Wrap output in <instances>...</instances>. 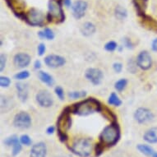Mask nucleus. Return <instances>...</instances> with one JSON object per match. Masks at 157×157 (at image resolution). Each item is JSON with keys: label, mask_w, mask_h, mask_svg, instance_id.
Returning <instances> with one entry per match:
<instances>
[{"label": "nucleus", "mask_w": 157, "mask_h": 157, "mask_svg": "<svg viewBox=\"0 0 157 157\" xmlns=\"http://www.w3.org/2000/svg\"><path fill=\"white\" fill-rule=\"evenodd\" d=\"M38 77L40 81L43 82L44 84L47 86H53L54 84V77H52L51 75L48 73L47 72L44 71H41L40 70L38 71Z\"/></svg>", "instance_id": "20"}, {"label": "nucleus", "mask_w": 157, "mask_h": 157, "mask_svg": "<svg viewBox=\"0 0 157 157\" xmlns=\"http://www.w3.org/2000/svg\"><path fill=\"white\" fill-rule=\"evenodd\" d=\"M100 113L102 114L104 118H105L106 119H108L109 121H110L111 123L113 122H117V116L115 115V113H113V111L109 109V108L105 107V106H103L102 107V109Z\"/></svg>", "instance_id": "24"}, {"label": "nucleus", "mask_w": 157, "mask_h": 157, "mask_svg": "<svg viewBox=\"0 0 157 157\" xmlns=\"http://www.w3.org/2000/svg\"><path fill=\"white\" fill-rule=\"evenodd\" d=\"M128 83V81L126 78H120L119 80L115 82L114 83V89H115L118 92H122L123 90H125Z\"/></svg>", "instance_id": "29"}, {"label": "nucleus", "mask_w": 157, "mask_h": 157, "mask_svg": "<svg viewBox=\"0 0 157 157\" xmlns=\"http://www.w3.org/2000/svg\"><path fill=\"white\" fill-rule=\"evenodd\" d=\"M13 126L19 129H27L31 126V117L26 111H21L14 116Z\"/></svg>", "instance_id": "7"}, {"label": "nucleus", "mask_w": 157, "mask_h": 157, "mask_svg": "<svg viewBox=\"0 0 157 157\" xmlns=\"http://www.w3.org/2000/svg\"><path fill=\"white\" fill-rule=\"evenodd\" d=\"M87 95V92L86 90H75V91H70L67 94V96L72 100H77V99H84Z\"/></svg>", "instance_id": "28"}, {"label": "nucleus", "mask_w": 157, "mask_h": 157, "mask_svg": "<svg viewBox=\"0 0 157 157\" xmlns=\"http://www.w3.org/2000/svg\"><path fill=\"white\" fill-rule=\"evenodd\" d=\"M44 63L49 68L55 69L64 66L66 63V59L64 57L60 56L58 54H49L44 57Z\"/></svg>", "instance_id": "12"}, {"label": "nucleus", "mask_w": 157, "mask_h": 157, "mask_svg": "<svg viewBox=\"0 0 157 157\" xmlns=\"http://www.w3.org/2000/svg\"><path fill=\"white\" fill-rule=\"evenodd\" d=\"M102 107L103 105L97 99L90 97L72 105V106H70V109L73 114L81 117H86L95 113H100L102 109Z\"/></svg>", "instance_id": "1"}, {"label": "nucleus", "mask_w": 157, "mask_h": 157, "mask_svg": "<svg viewBox=\"0 0 157 157\" xmlns=\"http://www.w3.org/2000/svg\"><path fill=\"white\" fill-rule=\"evenodd\" d=\"M143 139L145 142L150 144L157 143V126L147 130L143 135Z\"/></svg>", "instance_id": "19"}, {"label": "nucleus", "mask_w": 157, "mask_h": 157, "mask_svg": "<svg viewBox=\"0 0 157 157\" xmlns=\"http://www.w3.org/2000/svg\"><path fill=\"white\" fill-rule=\"evenodd\" d=\"M137 67L143 71H147L152 67L153 60L152 57L147 50H142L137 54L136 59Z\"/></svg>", "instance_id": "9"}, {"label": "nucleus", "mask_w": 157, "mask_h": 157, "mask_svg": "<svg viewBox=\"0 0 157 157\" xmlns=\"http://www.w3.org/2000/svg\"><path fill=\"white\" fill-rule=\"evenodd\" d=\"M95 31H96V27L92 22H90V21L85 22L80 29L82 35L83 36H86V37H89V36L94 35Z\"/></svg>", "instance_id": "21"}, {"label": "nucleus", "mask_w": 157, "mask_h": 157, "mask_svg": "<svg viewBox=\"0 0 157 157\" xmlns=\"http://www.w3.org/2000/svg\"><path fill=\"white\" fill-rule=\"evenodd\" d=\"M22 20H24L26 23L31 26L41 27L44 26L45 17L43 12L37 8H32L26 12Z\"/></svg>", "instance_id": "6"}, {"label": "nucleus", "mask_w": 157, "mask_h": 157, "mask_svg": "<svg viewBox=\"0 0 157 157\" xmlns=\"http://www.w3.org/2000/svg\"><path fill=\"white\" fill-rule=\"evenodd\" d=\"M30 72L27 71V70H22L21 72H18L17 73H16L14 75V79L17 81H19V82H21V81L26 80L27 78H29L30 77Z\"/></svg>", "instance_id": "31"}, {"label": "nucleus", "mask_w": 157, "mask_h": 157, "mask_svg": "<svg viewBox=\"0 0 157 157\" xmlns=\"http://www.w3.org/2000/svg\"><path fill=\"white\" fill-rule=\"evenodd\" d=\"M88 3L84 0H77L72 3V13L75 19L80 20L85 16L86 12L87 10Z\"/></svg>", "instance_id": "14"}, {"label": "nucleus", "mask_w": 157, "mask_h": 157, "mask_svg": "<svg viewBox=\"0 0 157 157\" xmlns=\"http://www.w3.org/2000/svg\"><path fill=\"white\" fill-rule=\"evenodd\" d=\"M108 104L109 105L119 107V106L122 105L123 101L115 92H112L108 98Z\"/></svg>", "instance_id": "27"}, {"label": "nucleus", "mask_w": 157, "mask_h": 157, "mask_svg": "<svg viewBox=\"0 0 157 157\" xmlns=\"http://www.w3.org/2000/svg\"><path fill=\"white\" fill-rule=\"evenodd\" d=\"M38 36L39 38L41 39V40H53L55 38V34L49 27H45L44 30L40 31L38 32Z\"/></svg>", "instance_id": "23"}, {"label": "nucleus", "mask_w": 157, "mask_h": 157, "mask_svg": "<svg viewBox=\"0 0 157 157\" xmlns=\"http://www.w3.org/2000/svg\"><path fill=\"white\" fill-rule=\"evenodd\" d=\"M47 147L44 142H40L33 145L30 151V157H46Z\"/></svg>", "instance_id": "18"}, {"label": "nucleus", "mask_w": 157, "mask_h": 157, "mask_svg": "<svg viewBox=\"0 0 157 157\" xmlns=\"http://www.w3.org/2000/svg\"><path fill=\"white\" fill-rule=\"evenodd\" d=\"M137 150L139 151L142 154L145 155H147V156H151L153 157L155 154V152L153 149H152L151 147L148 146V145L146 144H138L137 145V147H136Z\"/></svg>", "instance_id": "25"}, {"label": "nucleus", "mask_w": 157, "mask_h": 157, "mask_svg": "<svg viewBox=\"0 0 157 157\" xmlns=\"http://www.w3.org/2000/svg\"><path fill=\"white\" fill-rule=\"evenodd\" d=\"M63 0H49L48 3L47 20L49 22L62 23L65 20V15L62 8Z\"/></svg>", "instance_id": "3"}, {"label": "nucleus", "mask_w": 157, "mask_h": 157, "mask_svg": "<svg viewBox=\"0 0 157 157\" xmlns=\"http://www.w3.org/2000/svg\"><path fill=\"white\" fill-rule=\"evenodd\" d=\"M120 128L117 122H113L109 125L104 128L100 134V142L105 147H113L120 139Z\"/></svg>", "instance_id": "2"}, {"label": "nucleus", "mask_w": 157, "mask_h": 157, "mask_svg": "<svg viewBox=\"0 0 157 157\" xmlns=\"http://www.w3.org/2000/svg\"><path fill=\"white\" fill-rule=\"evenodd\" d=\"M8 7L12 9L13 13L17 17L23 19L26 9V3L23 0H5Z\"/></svg>", "instance_id": "13"}, {"label": "nucleus", "mask_w": 157, "mask_h": 157, "mask_svg": "<svg viewBox=\"0 0 157 157\" xmlns=\"http://www.w3.org/2000/svg\"><path fill=\"white\" fill-rule=\"evenodd\" d=\"M54 92H55V95H57V97L59 98L60 101H63L64 100V90L63 89L62 86H55V88H54Z\"/></svg>", "instance_id": "34"}, {"label": "nucleus", "mask_w": 157, "mask_h": 157, "mask_svg": "<svg viewBox=\"0 0 157 157\" xmlns=\"http://www.w3.org/2000/svg\"><path fill=\"white\" fill-rule=\"evenodd\" d=\"M20 142L22 145H25L26 147L31 146L32 143V140L31 139V137L27 135V134H23L20 136Z\"/></svg>", "instance_id": "35"}, {"label": "nucleus", "mask_w": 157, "mask_h": 157, "mask_svg": "<svg viewBox=\"0 0 157 157\" xmlns=\"http://www.w3.org/2000/svg\"><path fill=\"white\" fill-rule=\"evenodd\" d=\"M123 43H124V47H126L127 49H132L134 48V44L132 42L131 39L128 38V37H125V38L123 39Z\"/></svg>", "instance_id": "40"}, {"label": "nucleus", "mask_w": 157, "mask_h": 157, "mask_svg": "<svg viewBox=\"0 0 157 157\" xmlns=\"http://www.w3.org/2000/svg\"><path fill=\"white\" fill-rule=\"evenodd\" d=\"M55 132V127L54 126H49L46 129V133L49 134V135H51Z\"/></svg>", "instance_id": "44"}, {"label": "nucleus", "mask_w": 157, "mask_h": 157, "mask_svg": "<svg viewBox=\"0 0 157 157\" xmlns=\"http://www.w3.org/2000/svg\"><path fill=\"white\" fill-rule=\"evenodd\" d=\"M105 148H106L101 142H98L97 144L95 145V156H100L105 151Z\"/></svg>", "instance_id": "37"}, {"label": "nucleus", "mask_w": 157, "mask_h": 157, "mask_svg": "<svg viewBox=\"0 0 157 157\" xmlns=\"http://www.w3.org/2000/svg\"><path fill=\"white\" fill-rule=\"evenodd\" d=\"M153 157H157V153H155V155Z\"/></svg>", "instance_id": "46"}, {"label": "nucleus", "mask_w": 157, "mask_h": 157, "mask_svg": "<svg viewBox=\"0 0 157 157\" xmlns=\"http://www.w3.org/2000/svg\"><path fill=\"white\" fill-rule=\"evenodd\" d=\"M154 113L146 107H139L134 112L133 118L139 124H147L154 119Z\"/></svg>", "instance_id": "8"}, {"label": "nucleus", "mask_w": 157, "mask_h": 157, "mask_svg": "<svg viewBox=\"0 0 157 157\" xmlns=\"http://www.w3.org/2000/svg\"><path fill=\"white\" fill-rule=\"evenodd\" d=\"M133 1L134 7L136 8L137 15L140 17H143L147 9V3H148V0H132Z\"/></svg>", "instance_id": "22"}, {"label": "nucleus", "mask_w": 157, "mask_h": 157, "mask_svg": "<svg viewBox=\"0 0 157 157\" xmlns=\"http://www.w3.org/2000/svg\"><path fill=\"white\" fill-rule=\"evenodd\" d=\"M85 77L92 85L99 86L102 82L104 73L102 70L97 67H89L86 70Z\"/></svg>", "instance_id": "11"}, {"label": "nucleus", "mask_w": 157, "mask_h": 157, "mask_svg": "<svg viewBox=\"0 0 157 157\" xmlns=\"http://www.w3.org/2000/svg\"><path fill=\"white\" fill-rule=\"evenodd\" d=\"M123 68H124V66H123V63H119V62L113 63V69L116 73H120V72H122Z\"/></svg>", "instance_id": "41"}, {"label": "nucleus", "mask_w": 157, "mask_h": 157, "mask_svg": "<svg viewBox=\"0 0 157 157\" xmlns=\"http://www.w3.org/2000/svg\"><path fill=\"white\" fill-rule=\"evenodd\" d=\"M7 63V56L4 54H1L0 55V71L3 72L6 67Z\"/></svg>", "instance_id": "39"}, {"label": "nucleus", "mask_w": 157, "mask_h": 157, "mask_svg": "<svg viewBox=\"0 0 157 157\" xmlns=\"http://www.w3.org/2000/svg\"><path fill=\"white\" fill-rule=\"evenodd\" d=\"M114 14H115V17L117 19L119 20H124L128 16V12L124 7L122 6H117L115 8V10H114Z\"/></svg>", "instance_id": "30"}, {"label": "nucleus", "mask_w": 157, "mask_h": 157, "mask_svg": "<svg viewBox=\"0 0 157 157\" xmlns=\"http://www.w3.org/2000/svg\"><path fill=\"white\" fill-rule=\"evenodd\" d=\"M12 81L10 77H6V76H1L0 77V86L3 88H8L10 86Z\"/></svg>", "instance_id": "33"}, {"label": "nucleus", "mask_w": 157, "mask_h": 157, "mask_svg": "<svg viewBox=\"0 0 157 157\" xmlns=\"http://www.w3.org/2000/svg\"><path fill=\"white\" fill-rule=\"evenodd\" d=\"M3 143L7 147H13V151H12L13 156L17 155L22 149V147H21L22 144L20 142V139H18L17 135H12V136L7 137L3 141Z\"/></svg>", "instance_id": "16"}, {"label": "nucleus", "mask_w": 157, "mask_h": 157, "mask_svg": "<svg viewBox=\"0 0 157 157\" xmlns=\"http://www.w3.org/2000/svg\"><path fill=\"white\" fill-rule=\"evenodd\" d=\"M69 149L72 153L78 156H90L93 150L92 141L90 138H79L72 143Z\"/></svg>", "instance_id": "4"}, {"label": "nucleus", "mask_w": 157, "mask_h": 157, "mask_svg": "<svg viewBox=\"0 0 157 157\" xmlns=\"http://www.w3.org/2000/svg\"><path fill=\"white\" fill-rule=\"evenodd\" d=\"M142 22L145 27H147L150 30H154V31H157V22L154 21L151 17H150L148 16L144 15L142 17Z\"/></svg>", "instance_id": "26"}, {"label": "nucleus", "mask_w": 157, "mask_h": 157, "mask_svg": "<svg viewBox=\"0 0 157 157\" xmlns=\"http://www.w3.org/2000/svg\"><path fill=\"white\" fill-rule=\"evenodd\" d=\"M118 44L116 43L115 41H113V40H110V41H108L105 44V49L106 51L108 52H113L115 51L116 49H118Z\"/></svg>", "instance_id": "32"}, {"label": "nucleus", "mask_w": 157, "mask_h": 157, "mask_svg": "<svg viewBox=\"0 0 157 157\" xmlns=\"http://www.w3.org/2000/svg\"><path fill=\"white\" fill-rule=\"evenodd\" d=\"M31 62V58L28 54L26 53H17L13 57V63L17 68H26L30 65Z\"/></svg>", "instance_id": "15"}, {"label": "nucleus", "mask_w": 157, "mask_h": 157, "mask_svg": "<svg viewBox=\"0 0 157 157\" xmlns=\"http://www.w3.org/2000/svg\"><path fill=\"white\" fill-rule=\"evenodd\" d=\"M151 50L154 52H157V38L154 39L151 42Z\"/></svg>", "instance_id": "43"}, {"label": "nucleus", "mask_w": 157, "mask_h": 157, "mask_svg": "<svg viewBox=\"0 0 157 157\" xmlns=\"http://www.w3.org/2000/svg\"><path fill=\"white\" fill-rule=\"evenodd\" d=\"M15 86L19 101L22 103L26 102L29 96V88L27 84L21 82H18L16 83Z\"/></svg>", "instance_id": "17"}, {"label": "nucleus", "mask_w": 157, "mask_h": 157, "mask_svg": "<svg viewBox=\"0 0 157 157\" xmlns=\"http://www.w3.org/2000/svg\"><path fill=\"white\" fill-rule=\"evenodd\" d=\"M71 109L67 106L63 109L61 114L57 119V133L67 134L72 127V117Z\"/></svg>", "instance_id": "5"}, {"label": "nucleus", "mask_w": 157, "mask_h": 157, "mask_svg": "<svg viewBox=\"0 0 157 157\" xmlns=\"http://www.w3.org/2000/svg\"><path fill=\"white\" fill-rule=\"evenodd\" d=\"M63 3L65 7H67V8H72V3L71 0H63Z\"/></svg>", "instance_id": "45"}, {"label": "nucleus", "mask_w": 157, "mask_h": 157, "mask_svg": "<svg viewBox=\"0 0 157 157\" xmlns=\"http://www.w3.org/2000/svg\"><path fill=\"white\" fill-rule=\"evenodd\" d=\"M46 51V46H45V44L44 43H40L38 44V46H37V54H38V56L41 57L43 56Z\"/></svg>", "instance_id": "38"}, {"label": "nucleus", "mask_w": 157, "mask_h": 157, "mask_svg": "<svg viewBox=\"0 0 157 157\" xmlns=\"http://www.w3.org/2000/svg\"><path fill=\"white\" fill-rule=\"evenodd\" d=\"M33 66H34V68H35V69L37 70V71H40L42 67V63H41V62H40V60H39V59L36 60V61L34 62Z\"/></svg>", "instance_id": "42"}, {"label": "nucleus", "mask_w": 157, "mask_h": 157, "mask_svg": "<svg viewBox=\"0 0 157 157\" xmlns=\"http://www.w3.org/2000/svg\"><path fill=\"white\" fill-rule=\"evenodd\" d=\"M136 67H138L136 65V60L134 61V60H132V59H131L128 63V71L132 73H135L136 71Z\"/></svg>", "instance_id": "36"}, {"label": "nucleus", "mask_w": 157, "mask_h": 157, "mask_svg": "<svg viewBox=\"0 0 157 157\" xmlns=\"http://www.w3.org/2000/svg\"><path fill=\"white\" fill-rule=\"evenodd\" d=\"M36 103L41 108H50L54 105V98L51 93L46 90H40L36 95Z\"/></svg>", "instance_id": "10"}]
</instances>
